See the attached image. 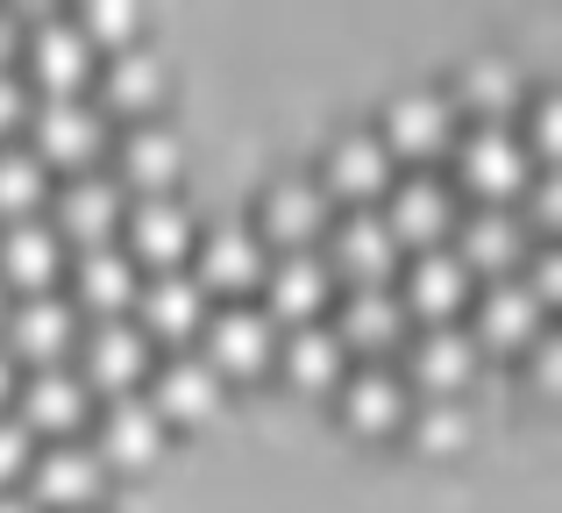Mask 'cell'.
Instances as JSON below:
<instances>
[{
	"label": "cell",
	"instance_id": "6da1fadb",
	"mask_svg": "<svg viewBox=\"0 0 562 513\" xmlns=\"http://www.w3.org/2000/svg\"><path fill=\"white\" fill-rule=\"evenodd\" d=\"M535 171L541 165L527 157V143H520L513 122H470L463 143H456V179L477 193V208H513Z\"/></svg>",
	"mask_w": 562,
	"mask_h": 513
},
{
	"label": "cell",
	"instance_id": "7a4b0ae2",
	"mask_svg": "<svg viewBox=\"0 0 562 513\" xmlns=\"http://www.w3.org/2000/svg\"><path fill=\"white\" fill-rule=\"evenodd\" d=\"M29 150L43 165L93 171L100 150H108V108L93 93H36V108H29Z\"/></svg>",
	"mask_w": 562,
	"mask_h": 513
},
{
	"label": "cell",
	"instance_id": "3957f363",
	"mask_svg": "<svg viewBox=\"0 0 562 513\" xmlns=\"http://www.w3.org/2000/svg\"><path fill=\"white\" fill-rule=\"evenodd\" d=\"M22 492L50 513H93V500L108 492V464H100V449L86 435H57V443H36Z\"/></svg>",
	"mask_w": 562,
	"mask_h": 513
},
{
	"label": "cell",
	"instance_id": "277c9868",
	"mask_svg": "<svg viewBox=\"0 0 562 513\" xmlns=\"http://www.w3.org/2000/svg\"><path fill=\"white\" fill-rule=\"evenodd\" d=\"M200 357L214 364L221 378L263 371V364L278 357V321L263 314L257 300H221V306H206V321H200Z\"/></svg>",
	"mask_w": 562,
	"mask_h": 513
},
{
	"label": "cell",
	"instance_id": "5b68a950",
	"mask_svg": "<svg viewBox=\"0 0 562 513\" xmlns=\"http://www.w3.org/2000/svg\"><path fill=\"white\" fill-rule=\"evenodd\" d=\"M0 335H8V357L29 364V371H50L65 364V349H79V306L65 292H22V300L0 314Z\"/></svg>",
	"mask_w": 562,
	"mask_h": 513
},
{
	"label": "cell",
	"instance_id": "8992f818",
	"mask_svg": "<svg viewBox=\"0 0 562 513\" xmlns=\"http://www.w3.org/2000/svg\"><path fill=\"white\" fill-rule=\"evenodd\" d=\"M150 364H157V357H150V343H143V328H136L128 314L79 328V386H86V392H108V400L143 392Z\"/></svg>",
	"mask_w": 562,
	"mask_h": 513
},
{
	"label": "cell",
	"instance_id": "52a82bcc",
	"mask_svg": "<svg viewBox=\"0 0 562 513\" xmlns=\"http://www.w3.org/2000/svg\"><path fill=\"white\" fill-rule=\"evenodd\" d=\"M406 378L420 400H463V386L477 378V343L463 321H427L406 335Z\"/></svg>",
	"mask_w": 562,
	"mask_h": 513
},
{
	"label": "cell",
	"instance_id": "ba28073f",
	"mask_svg": "<svg viewBox=\"0 0 562 513\" xmlns=\"http://www.w3.org/2000/svg\"><path fill=\"white\" fill-rule=\"evenodd\" d=\"M263 264H271V250H263V236L249 222H221V228H200L192 236V286L206 292V300H243L249 286H263Z\"/></svg>",
	"mask_w": 562,
	"mask_h": 513
},
{
	"label": "cell",
	"instance_id": "9c48e42d",
	"mask_svg": "<svg viewBox=\"0 0 562 513\" xmlns=\"http://www.w3.org/2000/svg\"><path fill=\"white\" fill-rule=\"evenodd\" d=\"M328 193H321V179H306V171H285V179H271L263 186V200H257V236H263V250H321V236H328Z\"/></svg>",
	"mask_w": 562,
	"mask_h": 513
},
{
	"label": "cell",
	"instance_id": "30bf717a",
	"mask_svg": "<svg viewBox=\"0 0 562 513\" xmlns=\"http://www.w3.org/2000/svg\"><path fill=\"white\" fill-rule=\"evenodd\" d=\"M192 236H200V222H192V208L179 193H150V200H128V208H122V250H128V264L179 271V264L192 257Z\"/></svg>",
	"mask_w": 562,
	"mask_h": 513
},
{
	"label": "cell",
	"instance_id": "8fae6325",
	"mask_svg": "<svg viewBox=\"0 0 562 513\" xmlns=\"http://www.w3.org/2000/svg\"><path fill=\"white\" fill-rule=\"evenodd\" d=\"M384 228L398 236V250H435V243H449V228H456V186L449 179H435V171H406V179H392L384 186Z\"/></svg>",
	"mask_w": 562,
	"mask_h": 513
},
{
	"label": "cell",
	"instance_id": "7c38bea8",
	"mask_svg": "<svg viewBox=\"0 0 562 513\" xmlns=\"http://www.w3.org/2000/svg\"><path fill=\"white\" fill-rule=\"evenodd\" d=\"M378 136H384V150H392V157H435V150H449V136H456L449 86H398V93L384 100Z\"/></svg>",
	"mask_w": 562,
	"mask_h": 513
},
{
	"label": "cell",
	"instance_id": "4fadbf2b",
	"mask_svg": "<svg viewBox=\"0 0 562 513\" xmlns=\"http://www.w3.org/2000/svg\"><path fill=\"white\" fill-rule=\"evenodd\" d=\"M328 271L349 278V286H392L398 271V236L384 228L378 208H349L342 222H328Z\"/></svg>",
	"mask_w": 562,
	"mask_h": 513
},
{
	"label": "cell",
	"instance_id": "5bb4252c",
	"mask_svg": "<svg viewBox=\"0 0 562 513\" xmlns=\"http://www.w3.org/2000/svg\"><path fill=\"white\" fill-rule=\"evenodd\" d=\"M398 306H406L413 321H456L470 306V292H477V278L463 271V257L449 250V243H435V250H413L406 257V278H398Z\"/></svg>",
	"mask_w": 562,
	"mask_h": 513
},
{
	"label": "cell",
	"instance_id": "9a60e30c",
	"mask_svg": "<svg viewBox=\"0 0 562 513\" xmlns=\"http://www.w3.org/2000/svg\"><path fill=\"white\" fill-rule=\"evenodd\" d=\"M128 321L143 328V343H192L206 321V292L192 286V271L179 264V271H150L136 286V300H128Z\"/></svg>",
	"mask_w": 562,
	"mask_h": 513
},
{
	"label": "cell",
	"instance_id": "2e32d148",
	"mask_svg": "<svg viewBox=\"0 0 562 513\" xmlns=\"http://www.w3.org/2000/svg\"><path fill=\"white\" fill-rule=\"evenodd\" d=\"M165 414H157L143 392H122V400H100V414H93V449H100V464H122V471H143V464H157L165 457Z\"/></svg>",
	"mask_w": 562,
	"mask_h": 513
},
{
	"label": "cell",
	"instance_id": "e0dca14e",
	"mask_svg": "<svg viewBox=\"0 0 562 513\" xmlns=\"http://www.w3.org/2000/svg\"><path fill=\"white\" fill-rule=\"evenodd\" d=\"M392 171L398 165L378 129H342V136H328V157H321V193H342L349 208H378Z\"/></svg>",
	"mask_w": 562,
	"mask_h": 513
},
{
	"label": "cell",
	"instance_id": "ac0fdd59",
	"mask_svg": "<svg viewBox=\"0 0 562 513\" xmlns=\"http://www.w3.org/2000/svg\"><path fill=\"white\" fill-rule=\"evenodd\" d=\"M449 250L463 257V271L477 278V271H492V278H513L520 271V257H527V222H520V208H470V214H456V228H449Z\"/></svg>",
	"mask_w": 562,
	"mask_h": 513
},
{
	"label": "cell",
	"instance_id": "d6986e66",
	"mask_svg": "<svg viewBox=\"0 0 562 513\" xmlns=\"http://www.w3.org/2000/svg\"><path fill=\"white\" fill-rule=\"evenodd\" d=\"M179 171H186V143L171 136L165 122H128L122 143H114V171H108V179L122 186V193L150 200V193H171Z\"/></svg>",
	"mask_w": 562,
	"mask_h": 513
},
{
	"label": "cell",
	"instance_id": "ffe728a7",
	"mask_svg": "<svg viewBox=\"0 0 562 513\" xmlns=\"http://www.w3.org/2000/svg\"><path fill=\"white\" fill-rule=\"evenodd\" d=\"M86 414H93V392L79 386V371L71 364H50V371H29L22 386H14V421H22L29 435H79Z\"/></svg>",
	"mask_w": 562,
	"mask_h": 513
},
{
	"label": "cell",
	"instance_id": "44dd1931",
	"mask_svg": "<svg viewBox=\"0 0 562 513\" xmlns=\"http://www.w3.org/2000/svg\"><path fill=\"white\" fill-rule=\"evenodd\" d=\"M535 335H541V300L520 286V271L470 292V343H477V357L484 349H527Z\"/></svg>",
	"mask_w": 562,
	"mask_h": 513
},
{
	"label": "cell",
	"instance_id": "7402d4cb",
	"mask_svg": "<svg viewBox=\"0 0 562 513\" xmlns=\"http://www.w3.org/2000/svg\"><path fill=\"white\" fill-rule=\"evenodd\" d=\"M335 300V271L321 250H278L263 264V314L271 321H321V306Z\"/></svg>",
	"mask_w": 562,
	"mask_h": 513
},
{
	"label": "cell",
	"instance_id": "603a6c76",
	"mask_svg": "<svg viewBox=\"0 0 562 513\" xmlns=\"http://www.w3.org/2000/svg\"><path fill=\"white\" fill-rule=\"evenodd\" d=\"M335 406H342V421H349L357 435H392V428H406L413 386H406V378H398L384 357H371V364H357V371H342Z\"/></svg>",
	"mask_w": 562,
	"mask_h": 513
},
{
	"label": "cell",
	"instance_id": "cb8c5ba5",
	"mask_svg": "<svg viewBox=\"0 0 562 513\" xmlns=\"http://www.w3.org/2000/svg\"><path fill=\"white\" fill-rule=\"evenodd\" d=\"M143 400L165 414V428L206 421L221 406V371L200 357V349H165V364H150V392H143Z\"/></svg>",
	"mask_w": 562,
	"mask_h": 513
},
{
	"label": "cell",
	"instance_id": "d4e9b609",
	"mask_svg": "<svg viewBox=\"0 0 562 513\" xmlns=\"http://www.w3.org/2000/svg\"><path fill=\"white\" fill-rule=\"evenodd\" d=\"M122 208H128V193L108 179V171H71L65 193H57L50 228H57L65 243H79V250H93V243H114V228H122Z\"/></svg>",
	"mask_w": 562,
	"mask_h": 513
},
{
	"label": "cell",
	"instance_id": "484cf974",
	"mask_svg": "<svg viewBox=\"0 0 562 513\" xmlns=\"http://www.w3.org/2000/svg\"><path fill=\"white\" fill-rule=\"evenodd\" d=\"M93 65H100V51L79 36V22L43 14V22L29 29V79H36L43 93H86Z\"/></svg>",
	"mask_w": 562,
	"mask_h": 513
},
{
	"label": "cell",
	"instance_id": "4316f807",
	"mask_svg": "<svg viewBox=\"0 0 562 513\" xmlns=\"http://www.w3.org/2000/svg\"><path fill=\"white\" fill-rule=\"evenodd\" d=\"M57 278H65V236H57L43 214H22V222L0 228V286L57 292Z\"/></svg>",
	"mask_w": 562,
	"mask_h": 513
},
{
	"label": "cell",
	"instance_id": "83f0119b",
	"mask_svg": "<svg viewBox=\"0 0 562 513\" xmlns=\"http://www.w3.org/2000/svg\"><path fill=\"white\" fill-rule=\"evenodd\" d=\"M65 264H71V292H65L71 306H86V314H100V321L128 314V300H136L143 271L128 264L122 243H93V250H79V257H65Z\"/></svg>",
	"mask_w": 562,
	"mask_h": 513
},
{
	"label": "cell",
	"instance_id": "f1b7e54d",
	"mask_svg": "<svg viewBox=\"0 0 562 513\" xmlns=\"http://www.w3.org/2000/svg\"><path fill=\"white\" fill-rule=\"evenodd\" d=\"M93 71H100V108L136 114V122H150V108L165 100V86H171L165 57L143 51V43H122V51H108Z\"/></svg>",
	"mask_w": 562,
	"mask_h": 513
},
{
	"label": "cell",
	"instance_id": "f546056e",
	"mask_svg": "<svg viewBox=\"0 0 562 513\" xmlns=\"http://www.w3.org/2000/svg\"><path fill=\"white\" fill-rule=\"evenodd\" d=\"M335 335H342V349H363V357H384L392 343H406L413 335V314L398 306L392 286H349L342 314L328 321Z\"/></svg>",
	"mask_w": 562,
	"mask_h": 513
},
{
	"label": "cell",
	"instance_id": "4dcf8cb0",
	"mask_svg": "<svg viewBox=\"0 0 562 513\" xmlns=\"http://www.w3.org/2000/svg\"><path fill=\"white\" fill-rule=\"evenodd\" d=\"M278 364H285L292 386L335 392L342 371H349V349H342V335H335L328 321H292V335H278Z\"/></svg>",
	"mask_w": 562,
	"mask_h": 513
},
{
	"label": "cell",
	"instance_id": "1f68e13d",
	"mask_svg": "<svg viewBox=\"0 0 562 513\" xmlns=\"http://www.w3.org/2000/svg\"><path fill=\"white\" fill-rule=\"evenodd\" d=\"M449 100H456V114H477V122H506L513 108H520V71H513V57H470L463 71H456V86H449Z\"/></svg>",
	"mask_w": 562,
	"mask_h": 513
},
{
	"label": "cell",
	"instance_id": "d6a6232c",
	"mask_svg": "<svg viewBox=\"0 0 562 513\" xmlns=\"http://www.w3.org/2000/svg\"><path fill=\"white\" fill-rule=\"evenodd\" d=\"M43 193H50V165L29 143H0V214L22 222V214L43 208Z\"/></svg>",
	"mask_w": 562,
	"mask_h": 513
},
{
	"label": "cell",
	"instance_id": "836d02e7",
	"mask_svg": "<svg viewBox=\"0 0 562 513\" xmlns=\"http://www.w3.org/2000/svg\"><path fill=\"white\" fill-rule=\"evenodd\" d=\"M406 428L427 457H456L470 443V406L463 400H413L406 406Z\"/></svg>",
	"mask_w": 562,
	"mask_h": 513
},
{
	"label": "cell",
	"instance_id": "e575fe53",
	"mask_svg": "<svg viewBox=\"0 0 562 513\" xmlns=\"http://www.w3.org/2000/svg\"><path fill=\"white\" fill-rule=\"evenodd\" d=\"M136 22H143V14L128 8V0H86V14H79V36L93 43L100 57H108V51H122V43H136Z\"/></svg>",
	"mask_w": 562,
	"mask_h": 513
},
{
	"label": "cell",
	"instance_id": "d590c367",
	"mask_svg": "<svg viewBox=\"0 0 562 513\" xmlns=\"http://www.w3.org/2000/svg\"><path fill=\"white\" fill-rule=\"evenodd\" d=\"M527 157H535V165H549L555 157V143H562V93H549V86H541L535 100H527Z\"/></svg>",
	"mask_w": 562,
	"mask_h": 513
},
{
	"label": "cell",
	"instance_id": "8d00e7d4",
	"mask_svg": "<svg viewBox=\"0 0 562 513\" xmlns=\"http://www.w3.org/2000/svg\"><path fill=\"white\" fill-rule=\"evenodd\" d=\"M29 457H36V435H29L14 414H0V492H8V486H22Z\"/></svg>",
	"mask_w": 562,
	"mask_h": 513
},
{
	"label": "cell",
	"instance_id": "74e56055",
	"mask_svg": "<svg viewBox=\"0 0 562 513\" xmlns=\"http://www.w3.org/2000/svg\"><path fill=\"white\" fill-rule=\"evenodd\" d=\"M520 286L535 292L541 306H549L555 292H562V257H555V243H535V257H527V278H520Z\"/></svg>",
	"mask_w": 562,
	"mask_h": 513
},
{
	"label": "cell",
	"instance_id": "f35d334b",
	"mask_svg": "<svg viewBox=\"0 0 562 513\" xmlns=\"http://www.w3.org/2000/svg\"><path fill=\"white\" fill-rule=\"evenodd\" d=\"M29 108H36V86H29L22 71H0V136L29 122Z\"/></svg>",
	"mask_w": 562,
	"mask_h": 513
},
{
	"label": "cell",
	"instance_id": "ab89813d",
	"mask_svg": "<svg viewBox=\"0 0 562 513\" xmlns=\"http://www.w3.org/2000/svg\"><path fill=\"white\" fill-rule=\"evenodd\" d=\"M527 349H535V386H541V392H555V378H562V349H555V335H535Z\"/></svg>",
	"mask_w": 562,
	"mask_h": 513
},
{
	"label": "cell",
	"instance_id": "60d3db41",
	"mask_svg": "<svg viewBox=\"0 0 562 513\" xmlns=\"http://www.w3.org/2000/svg\"><path fill=\"white\" fill-rule=\"evenodd\" d=\"M14 57H22V29L14 14H0V71H14Z\"/></svg>",
	"mask_w": 562,
	"mask_h": 513
},
{
	"label": "cell",
	"instance_id": "b9f144b4",
	"mask_svg": "<svg viewBox=\"0 0 562 513\" xmlns=\"http://www.w3.org/2000/svg\"><path fill=\"white\" fill-rule=\"evenodd\" d=\"M14 386H22V371H14V357H8V349H0V414H8V406H14Z\"/></svg>",
	"mask_w": 562,
	"mask_h": 513
},
{
	"label": "cell",
	"instance_id": "7bdbcfd3",
	"mask_svg": "<svg viewBox=\"0 0 562 513\" xmlns=\"http://www.w3.org/2000/svg\"><path fill=\"white\" fill-rule=\"evenodd\" d=\"M0 513H43L36 500H29V492L22 486H8V492H0Z\"/></svg>",
	"mask_w": 562,
	"mask_h": 513
},
{
	"label": "cell",
	"instance_id": "ee69618b",
	"mask_svg": "<svg viewBox=\"0 0 562 513\" xmlns=\"http://www.w3.org/2000/svg\"><path fill=\"white\" fill-rule=\"evenodd\" d=\"M0 314H8V286H0Z\"/></svg>",
	"mask_w": 562,
	"mask_h": 513
}]
</instances>
